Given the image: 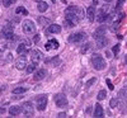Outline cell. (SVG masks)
Masks as SVG:
<instances>
[{"label": "cell", "instance_id": "31", "mask_svg": "<svg viewBox=\"0 0 127 118\" xmlns=\"http://www.w3.org/2000/svg\"><path fill=\"white\" fill-rule=\"evenodd\" d=\"M89 48H90V45H89V43H87L85 46H83V47H81L80 52H81V53H85V52H87V51H88Z\"/></svg>", "mask_w": 127, "mask_h": 118}, {"label": "cell", "instance_id": "26", "mask_svg": "<svg viewBox=\"0 0 127 118\" xmlns=\"http://www.w3.org/2000/svg\"><path fill=\"white\" fill-rule=\"evenodd\" d=\"M105 96H107V93H105V90H100V91L98 93V95H97V99H98V100H103V99H105Z\"/></svg>", "mask_w": 127, "mask_h": 118}, {"label": "cell", "instance_id": "7", "mask_svg": "<svg viewBox=\"0 0 127 118\" xmlns=\"http://www.w3.org/2000/svg\"><path fill=\"white\" fill-rule=\"evenodd\" d=\"M47 107V95H39L37 96V109L38 111H45Z\"/></svg>", "mask_w": 127, "mask_h": 118}, {"label": "cell", "instance_id": "13", "mask_svg": "<svg viewBox=\"0 0 127 118\" xmlns=\"http://www.w3.org/2000/svg\"><path fill=\"white\" fill-rule=\"evenodd\" d=\"M107 14H105V12H104V9H100L99 12H98V14H97V17H95V19L98 20L99 23H103L104 20H107Z\"/></svg>", "mask_w": 127, "mask_h": 118}, {"label": "cell", "instance_id": "25", "mask_svg": "<svg viewBox=\"0 0 127 118\" xmlns=\"http://www.w3.org/2000/svg\"><path fill=\"white\" fill-rule=\"evenodd\" d=\"M26 91H27V88H23V87H19V88L13 89V94H23Z\"/></svg>", "mask_w": 127, "mask_h": 118}, {"label": "cell", "instance_id": "19", "mask_svg": "<svg viewBox=\"0 0 127 118\" xmlns=\"http://www.w3.org/2000/svg\"><path fill=\"white\" fill-rule=\"evenodd\" d=\"M48 32L50 33H60L61 32V26H59V24H50Z\"/></svg>", "mask_w": 127, "mask_h": 118}, {"label": "cell", "instance_id": "24", "mask_svg": "<svg viewBox=\"0 0 127 118\" xmlns=\"http://www.w3.org/2000/svg\"><path fill=\"white\" fill-rule=\"evenodd\" d=\"M60 62H61V60H60V57L59 56H55L54 59H52L51 61H50V63L52 66H59L60 65Z\"/></svg>", "mask_w": 127, "mask_h": 118}, {"label": "cell", "instance_id": "41", "mask_svg": "<svg viewBox=\"0 0 127 118\" xmlns=\"http://www.w3.org/2000/svg\"><path fill=\"white\" fill-rule=\"evenodd\" d=\"M1 55H3V51H1V50H0V56H1Z\"/></svg>", "mask_w": 127, "mask_h": 118}, {"label": "cell", "instance_id": "5", "mask_svg": "<svg viewBox=\"0 0 127 118\" xmlns=\"http://www.w3.org/2000/svg\"><path fill=\"white\" fill-rule=\"evenodd\" d=\"M22 112H23L24 116H27V117H32V116H33V113H34L33 104H32L31 102H26V103H23V105H22Z\"/></svg>", "mask_w": 127, "mask_h": 118}, {"label": "cell", "instance_id": "27", "mask_svg": "<svg viewBox=\"0 0 127 118\" xmlns=\"http://www.w3.org/2000/svg\"><path fill=\"white\" fill-rule=\"evenodd\" d=\"M15 1H17V0H3V5L5 8H9L10 5H13Z\"/></svg>", "mask_w": 127, "mask_h": 118}, {"label": "cell", "instance_id": "3", "mask_svg": "<svg viewBox=\"0 0 127 118\" xmlns=\"http://www.w3.org/2000/svg\"><path fill=\"white\" fill-rule=\"evenodd\" d=\"M13 32H14V26L8 23L6 26H4L0 36H1L3 38H6V39H13L14 38V33H13Z\"/></svg>", "mask_w": 127, "mask_h": 118}, {"label": "cell", "instance_id": "16", "mask_svg": "<svg viewBox=\"0 0 127 118\" xmlns=\"http://www.w3.org/2000/svg\"><path fill=\"white\" fill-rule=\"evenodd\" d=\"M87 18L90 20V22H93L94 18H95V9H94V6H93V5H92V6H89V8L87 9Z\"/></svg>", "mask_w": 127, "mask_h": 118}, {"label": "cell", "instance_id": "28", "mask_svg": "<svg viewBox=\"0 0 127 118\" xmlns=\"http://www.w3.org/2000/svg\"><path fill=\"white\" fill-rule=\"evenodd\" d=\"M15 13H17V14H20V13H23L24 15H27V14H28V12H27V9H26V8H23V6H19V8H17V10H15Z\"/></svg>", "mask_w": 127, "mask_h": 118}, {"label": "cell", "instance_id": "4", "mask_svg": "<svg viewBox=\"0 0 127 118\" xmlns=\"http://www.w3.org/2000/svg\"><path fill=\"white\" fill-rule=\"evenodd\" d=\"M54 100H55V104H56L57 107H60V108H62V107L67 105V98H66V95H65V94H62V93L56 94V95H55V98H54Z\"/></svg>", "mask_w": 127, "mask_h": 118}, {"label": "cell", "instance_id": "9", "mask_svg": "<svg viewBox=\"0 0 127 118\" xmlns=\"http://www.w3.org/2000/svg\"><path fill=\"white\" fill-rule=\"evenodd\" d=\"M15 67H17L18 70H23V69L27 67V59L24 57V55H23V56H20V57L17 60V62H15Z\"/></svg>", "mask_w": 127, "mask_h": 118}, {"label": "cell", "instance_id": "12", "mask_svg": "<svg viewBox=\"0 0 127 118\" xmlns=\"http://www.w3.org/2000/svg\"><path fill=\"white\" fill-rule=\"evenodd\" d=\"M45 76H46V70H45V69H41V70H38V71L34 74L33 80H34V81H39V80H42V79H45Z\"/></svg>", "mask_w": 127, "mask_h": 118}, {"label": "cell", "instance_id": "11", "mask_svg": "<svg viewBox=\"0 0 127 118\" xmlns=\"http://www.w3.org/2000/svg\"><path fill=\"white\" fill-rule=\"evenodd\" d=\"M123 18H125V13H120L117 17H116V19L113 20V23H112V29H113V30L117 29V28L120 27V24H121V22H122Z\"/></svg>", "mask_w": 127, "mask_h": 118}, {"label": "cell", "instance_id": "39", "mask_svg": "<svg viewBox=\"0 0 127 118\" xmlns=\"http://www.w3.org/2000/svg\"><path fill=\"white\" fill-rule=\"evenodd\" d=\"M104 1H107V3H111V1H112V0H104Z\"/></svg>", "mask_w": 127, "mask_h": 118}, {"label": "cell", "instance_id": "21", "mask_svg": "<svg viewBox=\"0 0 127 118\" xmlns=\"http://www.w3.org/2000/svg\"><path fill=\"white\" fill-rule=\"evenodd\" d=\"M37 8H38V10H39L41 13H43V12H46V10L48 9V4L45 3V1H39L38 5H37Z\"/></svg>", "mask_w": 127, "mask_h": 118}, {"label": "cell", "instance_id": "40", "mask_svg": "<svg viewBox=\"0 0 127 118\" xmlns=\"http://www.w3.org/2000/svg\"><path fill=\"white\" fill-rule=\"evenodd\" d=\"M36 1H37V3H39V1H43V0H36Z\"/></svg>", "mask_w": 127, "mask_h": 118}, {"label": "cell", "instance_id": "42", "mask_svg": "<svg viewBox=\"0 0 127 118\" xmlns=\"http://www.w3.org/2000/svg\"><path fill=\"white\" fill-rule=\"evenodd\" d=\"M55 1H56V0H52V3H55Z\"/></svg>", "mask_w": 127, "mask_h": 118}, {"label": "cell", "instance_id": "30", "mask_svg": "<svg viewBox=\"0 0 127 118\" xmlns=\"http://www.w3.org/2000/svg\"><path fill=\"white\" fill-rule=\"evenodd\" d=\"M120 46H121V45H116V46H113V48H112V52L114 53V56H116V55H117V53L120 52Z\"/></svg>", "mask_w": 127, "mask_h": 118}, {"label": "cell", "instance_id": "37", "mask_svg": "<svg viewBox=\"0 0 127 118\" xmlns=\"http://www.w3.org/2000/svg\"><path fill=\"white\" fill-rule=\"evenodd\" d=\"M65 116H66L65 113H59V117H65Z\"/></svg>", "mask_w": 127, "mask_h": 118}, {"label": "cell", "instance_id": "33", "mask_svg": "<svg viewBox=\"0 0 127 118\" xmlns=\"http://www.w3.org/2000/svg\"><path fill=\"white\" fill-rule=\"evenodd\" d=\"M105 83H107V85H108V88H109V90H113V89H114V87H113V84H112V81H111L109 79H107V80H105Z\"/></svg>", "mask_w": 127, "mask_h": 118}, {"label": "cell", "instance_id": "17", "mask_svg": "<svg viewBox=\"0 0 127 118\" xmlns=\"http://www.w3.org/2000/svg\"><path fill=\"white\" fill-rule=\"evenodd\" d=\"M59 42L56 41V39H50L47 43H46V50H51V48H59Z\"/></svg>", "mask_w": 127, "mask_h": 118}, {"label": "cell", "instance_id": "2", "mask_svg": "<svg viewBox=\"0 0 127 118\" xmlns=\"http://www.w3.org/2000/svg\"><path fill=\"white\" fill-rule=\"evenodd\" d=\"M22 29H23V32H24L26 34H33V33H36V26H34V23L32 22V20H29V19L23 20Z\"/></svg>", "mask_w": 127, "mask_h": 118}, {"label": "cell", "instance_id": "38", "mask_svg": "<svg viewBox=\"0 0 127 118\" xmlns=\"http://www.w3.org/2000/svg\"><path fill=\"white\" fill-rule=\"evenodd\" d=\"M126 57H125V63H127V55H125Z\"/></svg>", "mask_w": 127, "mask_h": 118}, {"label": "cell", "instance_id": "29", "mask_svg": "<svg viewBox=\"0 0 127 118\" xmlns=\"http://www.w3.org/2000/svg\"><path fill=\"white\" fill-rule=\"evenodd\" d=\"M109 105H111V108H116V107L118 105V99L117 98H112L111 102H109Z\"/></svg>", "mask_w": 127, "mask_h": 118}, {"label": "cell", "instance_id": "34", "mask_svg": "<svg viewBox=\"0 0 127 118\" xmlns=\"http://www.w3.org/2000/svg\"><path fill=\"white\" fill-rule=\"evenodd\" d=\"M126 1V0H118L117 1V9H121V6H122V4Z\"/></svg>", "mask_w": 127, "mask_h": 118}, {"label": "cell", "instance_id": "20", "mask_svg": "<svg viewBox=\"0 0 127 118\" xmlns=\"http://www.w3.org/2000/svg\"><path fill=\"white\" fill-rule=\"evenodd\" d=\"M17 52L19 53L20 56L26 55V53H27V46H26L24 43H20V45L18 46V48H17Z\"/></svg>", "mask_w": 127, "mask_h": 118}, {"label": "cell", "instance_id": "10", "mask_svg": "<svg viewBox=\"0 0 127 118\" xmlns=\"http://www.w3.org/2000/svg\"><path fill=\"white\" fill-rule=\"evenodd\" d=\"M105 30H107L105 26H100L99 28H97V29L94 30V33H93V36H94V39H98V38L103 37V36L105 34Z\"/></svg>", "mask_w": 127, "mask_h": 118}, {"label": "cell", "instance_id": "35", "mask_svg": "<svg viewBox=\"0 0 127 118\" xmlns=\"http://www.w3.org/2000/svg\"><path fill=\"white\" fill-rule=\"evenodd\" d=\"M38 41H39V34H36V37H34V43H37Z\"/></svg>", "mask_w": 127, "mask_h": 118}, {"label": "cell", "instance_id": "15", "mask_svg": "<svg viewBox=\"0 0 127 118\" xmlns=\"http://www.w3.org/2000/svg\"><path fill=\"white\" fill-rule=\"evenodd\" d=\"M103 114H104V111H103V108H102V105L98 103V104H95V109H94V117H97V118H100V117H103Z\"/></svg>", "mask_w": 127, "mask_h": 118}, {"label": "cell", "instance_id": "1", "mask_svg": "<svg viewBox=\"0 0 127 118\" xmlns=\"http://www.w3.org/2000/svg\"><path fill=\"white\" fill-rule=\"evenodd\" d=\"M92 63H93V67L95 70H103L105 66H107V63H105L104 59L102 57V55H99V53H94L93 57H92Z\"/></svg>", "mask_w": 127, "mask_h": 118}, {"label": "cell", "instance_id": "8", "mask_svg": "<svg viewBox=\"0 0 127 118\" xmlns=\"http://www.w3.org/2000/svg\"><path fill=\"white\" fill-rule=\"evenodd\" d=\"M29 55H31L32 61H34V62H38V61H41L42 59H43V55H42V52L38 51V50H32V51L29 52Z\"/></svg>", "mask_w": 127, "mask_h": 118}, {"label": "cell", "instance_id": "18", "mask_svg": "<svg viewBox=\"0 0 127 118\" xmlns=\"http://www.w3.org/2000/svg\"><path fill=\"white\" fill-rule=\"evenodd\" d=\"M95 41H97V47H98V48H103L105 45L108 43V39L105 38L104 36L100 37V38H98V39H95Z\"/></svg>", "mask_w": 127, "mask_h": 118}, {"label": "cell", "instance_id": "14", "mask_svg": "<svg viewBox=\"0 0 127 118\" xmlns=\"http://www.w3.org/2000/svg\"><path fill=\"white\" fill-rule=\"evenodd\" d=\"M22 113V107H18V105H13L9 108V114L10 116H18Z\"/></svg>", "mask_w": 127, "mask_h": 118}, {"label": "cell", "instance_id": "6", "mask_svg": "<svg viewBox=\"0 0 127 118\" xmlns=\"http://www.w3.org/2000/svg\"><path fill=\"white\" fill-rule=\"evenodd\" d=\"M87 34L83 33V32H78V33H74L69 36V42L70 43H78V42H81L83 39H85Z\"/></svg>", "mask_w": 127, "mask_h": 118}, {"label": "cell", "instance_id": "32", "mask_svg": "<svg viewBox=\"0 0 127 118\" xmlns=\"http://www.w3.org/2000/svg\"><path fill=\"white\" fill-rule=\"evenodd\" d=\"M95 80H97V79H95V78H92V79H90L89 81H87V84H85V87H87V88H89L90 85H93V84L95 83Z\"/></svg>", "mask_w": 127, "mask_h": 118}, {"label": "cell", "instance_id": "22", "mask_svg": "<svg viewBox=\"0 0 127 118\" xmlns=\"http://www.w3.org/2000/svg\"><path fill=\"white\" fill-rule=\"evenodd\" d=\"M37 62H34V61H32V63H31V65H27V67H26V70H27V72L28 74H32V72H33L36 69H37Z\"/></svg>", "mask_w": 127, "mask_h": 118}, {"label": "cell", "instance_id": "36", "mask_svg": "<svg viewBox=\"0 0 127 118\" xmlns=\"http://www.w3.org/2000/svg\"><path fill=\"white\" fill-rule=\"evenodd\" d=\"M3 113H5V109L3 108V107H0V114H3Z\"/></svg>", "mask_w": 127, "mask_h": 118}, {"label": "cell", "instance_id": "23", "mask_svg": "<svg viewBox=\"0 0 127 118\" xmlns=\"http://www.w3.org/2000/svg\"><path fill=\"white\" fill-rule=\"evenodd\" d=\"M38 23L42 26V27H45V26H50V19H47V18H43V17H39L38 18Z\"/></svg>", "mask_w": 127, "mask_h": 118}]
</instances>
